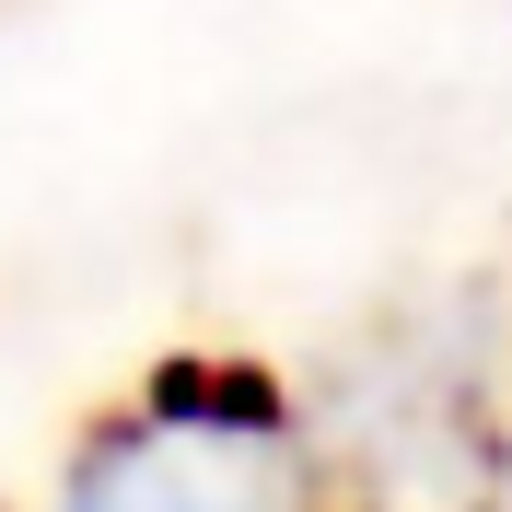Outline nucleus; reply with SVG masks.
<instances>
[{"label": "nucleus", "mask_w": 512, "mask_h": 512, "mask_svg": "<svg viewBox=\"0 0 512 512\" xmlns=\"http://www.w3.org/2000/svg\"><path fill=\"white\" fill-rule=\"evenodd\" d=\"M35 512H326V466L268 361L187 350L70 431Z\"/></svg>", "instance_id": "f257e3e1"}]
</instances>
